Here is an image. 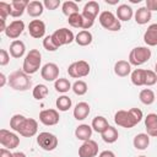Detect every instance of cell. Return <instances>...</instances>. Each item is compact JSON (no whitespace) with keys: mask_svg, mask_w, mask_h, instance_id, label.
Instances as JSON below:
<instances>
[{"mask_svg":"<svg viewBox=\"0 0 157 157\" xmlns=\"http://www.w3.org/2000/svg\"><path fill=\"white\" fill-rule=\"evenodd\" d=\"M144 118L142 110L139 108H131L129 110H118L114 114V121L118 126L131 129L139 124Z\"/></svg>","mask_w":157,"mask_h":157,"instance_id":"1","label":"cell"},{"mask_svg":"<svg viewBox=\"0 0 157 157\" xmlns=\"http://www.w3.org/2000/svg\"><path fill=\"white\" fill-rule=\"evenodd\" d=\"M7 81H9L10 87L16 91H27L32 86L29 75H27L23 70H17V71L11 72Z\"/></svg>","mask_w":157,"mask_h":157,"instance_id":"2","label":"cell"},{"mask_svg":"<svg viewBox=\"0 0 157 157\" xmlns=\"http://www.w3.org/2000/svg\"><path fill=\"white\" fill-rule=\"evenodd\" d=\"M40 63H42V54L39 53L38 49H31L27 55L25 56L23 64H22V70L27 75L36 74L40 69Z\"/></svg>","mask_w":157,"mask_h":157,"instance_id":"3","label":"cell"},{"mask_svg":"<svg viewBox=\"0 0 157 157\" xmlns=\"http://www.w3.org/2000/svg\"><path fill=\"white\" fill-rule=\"evenodd\" d=\"M151 58V49L147 47H135L129 54V63L134 66H140Z\"/></svg>","mask_w":157,"mask_h":157,"instance_id":"4","label":"cell"},{"mask_svg":"<svg viewBox=\"0 0 157 157\" xmlns=\"http://www.w3.org/2000/svg\"><path fill=\"white\" fill-rule=\"evenodd\" d=\"M98 21H99V23H101V26L103 28H105L108 31H112V32L119 31L121 28L120 21L110 11H102L99 13V16H98Z\"/></svg>","mask_w":157,"mask_h":157,"instance_id":"5","label":"cell"},{"mask_svg":"<svg viewBox=\"0 0 157 157\" xmlns=\"http://www.w3.org/2000/svg\"><path fill=\"white\" fill-rule=\"evenodd\" d=\"M91 71V67H90V64L85 60H78V61H74L72 64L69 65L67 67V74L70 77H74V78H81V77H85L90 74Z\"/></svg>","mask_w":157,"mask_h":157,"instance_id":"6","label":"cell"},{"mask_svg":"<svg viewBox=\"0 0 157 157\" xmlns=\"http://www.w3.org/2000/svg\"><path fill=\"white\" fill-rule=\"evenodd\" d=\"M52 38L58 48L61 45H65V44H70L71 42L75 40V36H74L72 31L69 28H65V27L54 31V33L52 34Z\"/></svg>","mask_w":157,"mask_h":157,"instance_id":"7","label":"cell"},{"mask_svg":"<svg viewBox=\"0 0 157 157\" xmlns=\"http://www.w3.org/2000/svg\"><path fill=\"white\" fill-rule=\"evenodd\" d=\"M37 144L44 151H53V150H55L58 147V137L55 135L50 134V132L43 131V132L38 134Z\"/></svg>","mask_w":157,"mask_h":157,"instance_id":"8","label":"cell"},{"mask_svg":"<svg viewBox=\"0 0 157 157\" xmlns=\"http://www.w3.org/2000/svg\"><path fill=\"white\" fill-rule=\"evenodd\" d=\"M0 144L7 150H12L20 145V137L15 132H11L6 129H1L0 130Z\"/></svg>","mask_w":157,"mask_h":157,"instance_id":"9","label":"cell"},{"mask_svg":"<svg viewBox=\"0 0 157 157\" xmlns=\"http://www.w3.org/2000/svg\"><path fill=\"white\" fill-rule=\"evenodd\" d=\"M37 131H38L37 120H34L32 118H26L22 121V124H21V126H20L17 132L23 137H32V136H34L37 134Z\"/></svg>","mask_w":157,"mask_h":157,"instance_id":"10","label":"cell"},{"mask_svg":"<svg viewBox=\"0 0 157 157\" xmlns=\"http://www.w3.org/2000/svg\"><path fill=\"white\" fill-rule=\"evenodd\" d=\"M67 22L74 28H82V29H86V31L88 28H91L93 26V23H94V21H90V20L85 18L82 16V13H80V12L69 16L67 17Z\"/></svg>","mask_w":157,"mask_h":157,"instance_id":"11","label":"cell"},{"mask_svg":"<svg viewBox=\"0 0 157 157\" xmlns=\"http://www.w3.org/2000/svg\"><path fill=\"white\" fill-rule=\"evenodd\" d=\"M40 76L45 81H56L59 78V66L54 63H47L40 69Z\"/></svg>","mask_w":157,"mask_h":157,"instance_id":"12","label":"cell"},{"mask_svg":"<svg viewBox=\"0 0 157 157\" xmlns=\"http://www.w3.org/2000/svg\"><path fill=\"white\" fill-rule=\"evenodd\" d=\"M59 113L56 109H44L39 113V121L47 126H52L59 123Z\"/></svg>","mask_w":157,"mask_h":157,"instance_id":"13","label":"cell"},{"mask_svg":"<svg viewBox=\"0 0 157 157\" xmlns=\"http://www.w3.org/2000/svg\"><path fill=\"white\" fill-rule=\"evenodd\" d=\"M23 29H25V22H23L22 20H15V21H12V22L6 27L5 34H6L7 38L16 40V38H18V37L22 34Z\"/></svg>","mask_w":157,"mask_h":157,"instance_id":"14","label":"cell"},{"mask_svg":"<svg viewBox=\"0 0 157 157\" xmlns=\"http://www.w3.org/2000/svg\"><path fill=\"white\" fill-rule=\"evenodd\" d=\"M98 155V145L93 140L83 141L78 148V157H96Z\"/></svg>","mask_w":157,"mask_h":157,"instance_id":"15","label":"cell"},{"mask_svg":"<svg viewBox=\"0 0 157 157\" xmlns=\"http://www.w3.org/2000/svg\"><path fill=\"white\" fill-rule=\"evenodd\" d=\"M28 32L33 38H42L45 34V23L40 20H32L28 25Z\"/></svg>","mask_w":157,"mask_h":157,"instance_id":"16","label":"cell"},{"mask_svg":"<svg viewBox=\"0 0 157 157\" xmlns=\"http://www.w3.org/2000/svg\"><path fill=\"white\" fill-rule=\"evenodd\" d=\"M99 12V4L97 1H88L82 9V16L90 21H94Z\"/></svg>","mask_w":157,"mask_h":157,"instance_id":"17","label":"cell"},{"mask_svg":"<svg viewBox=\"0 0 157 157\" xmlns=\"http://www.w3.org/2000/svg\"><path fill=\"white\" fill-rule=\"evenodd\" d=\"M145 128L146 134L152 137H157V114L150 113L145 118Z\"/></svg>","mask_w":157,"mask_h":157,"instance_id":"18","label":"cell"},{"mask_svg":"<svg viewBox=\"0 0 157 157\" xmlns=\"http://www.w3.org/2000/svg\"><path fill=\"white\" fill-rule=\"evenodd\" d=\"M29 1L28 0H12L10 2L11 6V11H10V16L12 17H20L23 15L25 10H27Z\"/></svg>","mask_w":157,"mask_h":157,"instance_id":"19","label":"cell"},{"mask_svg":"<svg viewBox=\"0 0 157 157\" xmlns=\"http://www.w3.org/2000/svg\"><path fill=\"white\" fill-rule=\"evenodd\" d=\"M144 42L150 47L157 45V23H152L147 27L144 33Z\"/></svg>","mask_w":157,"mask_h":157,"instance_id":"20","label":"cell"},{"mask_svg":"<svg viewBox=\"0 0 157 157\" xmlns=\"http://www.w3.org/2000/svg\"><path fill=\"white\" fill-rule=\"evenodd\" d=\"M90 112H91L90 104L86 103V102H80L74 108V117H75L76 120H83L88 117Z\"/></svg>","mask_w":157,"mask_h":157,"instance_id":"21","label":"cell"},{"mask_svg":"<svg viewBox=\"0 0 157 157\" xmlns=\"http://www.w3.org/2000/svg\"><path fill=\"white\" fill-rule=\"evenodd\" d=\"M135 21L137 25H146L147 22H150L151 17H152V12L150 10H147L146 6L139 7L135 12Z\"/></svg>","mask_w":157,"mask_h":157,"instance_id":"22","label":"cell"},{"mask_svg":"<svg viewBox=\"0 0 157 157\" xmlns=\"http://www.w3.org/2000/svg\"><path fill=\"white\" fill-rule=\"evenodd\" d=\"M25 52H26V45L22 40H18V39L12 40V43L10 44V55L12 58H16V59L22 58Z\"/></svg>","mask_w":157,"mask_h":157,"instance_id":"23","label":"cell"},{"mask_svg":"<svg viewBox=\"0 0 157 157\" xmlns=\"http://www.w3.org/2000/svg\"><path fill=\"white\" fill-rule=\"evenodd\" d=\"M114 72L119 77H125L131 72V65L126 60H119L114 64Z\"/></svg>","mask_w":157,"mask_h":157,"instance_id":"24","label":"cell"},{"mask_svg":"<svg viewBox=\"0 0 157 157\" xmlns=\"http://www.w3.org/2000/svg\"><path fill=\"white\" fill-rule=\"evenodd\" d=\"M26 11L31 17H39L44 11V5L38 0H33V1H29Z\"/></svg>","mask_w":157,"mask_h":157,"instance_id":"25","label":"cell"},{"mask_svg":"<svg viewBox=\"0 0 157 157\" xmlns=\"http://www.w3.org/2000/svg\"><path fill=\"white\" fill-rule=\"evenodd\" d=\"M91 135H92V126L87 125V124H81L76 128L75 130V136L76 139L81 140V141H87L91 140Z\"/></svg>","mask_w":157,"mask_h":157,"instance_id":"26","label":"cell"},{"mask_svg":"<svg viewBox=\"0 0 157 157\" xmlns=\"http://www.w3.org/2000/svg\"><path fill=\"white\" fill-rule=\"evenodd\" d=\"M132 15H134L132 9L126 4H121L117 9V17L119 21H129L131 20Z\"/></svg>","mask_w":157,"mask_h":157,"instance_id":"27","label":"cell"},{"mask_svg":"<svg viewBox=\"0 0 157 157\" xmlns=\"http://www.w3.org/2000/svg\"><path fill=\"white\" fill-rule=\"evenodd\" d=\"M134 147L136 150H146L150 145V136L145 132H141V134H137L135 137H134Z\"/></svg>","mask_w":157,"mask_h":157,"instance_id":"28","label":"cell"},{"mask_svg":"<svg viewBox=\"0 0 157 157\" xmlns=\"http://www.w3.org/2000/svg\"><path fill=\"white\" fill-rule=\"evenodd\" d=\"M92 33L90 31H86V29H82L80 31L76 36H75V42L81 45V47H86V45H90L92 43Z\"/></svg>","mask_w":157,"mask_h":157,"instance_id":"29","label":"cell"},{"mask_svg":"<svg viewBox=\"0 0 157 157\" xmlns=\"http://www.w3.org/2000/svg\"><path fill=\"white\" fill-rule=\"evenodd\" d=\"M91 126H92V130H94L96 132L102 134V132L109 126V124H108V120H107L104 117L98 115V117H94V118H93Z\"/></svg>","mask_w":157,"mask_h":157,"instance_id":"30","label":"cell"},{"mask_svg":"<svg viewBox=\"0 0 157 157\" xmlns=\"http://www.w3.org/2000/svg\"><path fill=\"white\" fill-rule=\"evenodd\" d=\"M102 140L104 141V142H107V144H113V142H115L117 140H118V137H119V134H118V130L114 128V126H108L102 134Z\"/></svg>","mask_w":157,"mask_h":157,"instance_id":"31","label":"cell"},{"mask_svg":"<svg viewBox=\"0 0 157 157\" xmlns=\"http://www.w3.org/2000/svg\"><path fill=\"white\" fill-rule=\"evenodd\" d=\"M146 81V70L144 69H135L131 72V82L135 86H145Z\"/></svg>","mask_w":157,"mask_h":157,"instance_id":"32","label":"cell"},{"mask_svg":"<svg viewBox=\"0 0 157 157\" xmlns=\"http://www.w3.org/2000/svg\"><path fill=\"white\" fill-rule=\"evenodd\" d=\"M139 98H140V101H141L142 104H145V105H151V104L155 102L156 96H155V92H153L152 90L145 88V90H142V91L140 92Z\"/></svg>","mask_w":157,"mask_h":157,"instance_id":"33","label":"cell"},{"mask_svg":"<svg viewBox=\"0 0 157 157\" xmlns=\"http://www.w3.org/2000/svg\"><path fill=\"white\" fill-rule=\"evenodd\" d=\"M54 88H55L56 92L66 93V92H69V90L72 88V86H71V83L67 78H58L54 82Z\"/></svg>","mask_w":157,"mask_h":157,"instance_id":"34","label":"cell"},{"mask_svg":"<svg viewBox=\"0 0 157 157\" xmlns=\"http://www.w3.org/2000/svg\"><path fill=\"white\" fill-rule=\"evenodd\" d=\"M61 10H63V13L69 17V16L78 12V6L75 1H65L61 5Z\"/></svg>","mask_w":157,"mask_h":157,"instance_id":"35","label":"cell"},{"mask_svg":"<svg viewBox=\"0 0 157 157\" xmlns=\"http://www.w3.org/2000/svg\"><path fill=\"white\" fill-rule=\"evenodd\" d=\"M55 104H56V108H58L60 112H66V110H69V109L71 108L72 102H71V99H70L67 96H60V97L56 99Z\"/></svg>","mask_w":157,"mask_h":157,"instance_id":"36","label":"cell"},{"mask_svg":"<svg viewBox=\"0 0 157 157\" xmlns=\"http://www.w3.org/2000/svg\"><path fill=\"white\" fill-rule=\"evenodd\" d=\"M48 87L45 86V85H42V83H39V85H37L34 88H33V92H32V94H33V97L36 98V99H38V101H42L43 98H45L47 97V94H48Z\"/></svg>","mask_w":157,"mask_h":157,"instance_id":"37","label":"cell"},{"mask_svg":"<svg viewBox=\"0 0 157 157\" xmlns=\"http://www.w3.org/2000/svg\"><path fill=\"white\" fill-rule=\"evenodd\" d=\"M88 87H87V83L82 80H78V81H75L74 85H72V91L77 96H83L86 92H87Z\"/></svg>","mask_w":157,"mask_h":157,"instance_id":"38","label":"cell"},{"mask_svg":"<svg viewBox=\"0 0 157 157\" xmlns=\"http://www.w3.org/2000/svg\"><path fill=\"white\" fill-rule=\"evenodd\" d=\"M25 119H26V117L22 115V114H15V115H12V118L10 119V128L13 131H18V129H20V126H21V124H22V121Z\"/></svg>","mask_w":157,"mask_h":157,"instance_id":"39","label":"cell"},{"mask_svg":"<svg viewBox=\"0 0 157 157\" xmlns=\"http://www.w3.org/2000/svg\"><path fill=\"white\" fill-rule=\"evenodd\" d=\"M10 11H11V6H10V4L1 1V2H0V20L6 21L7 16L10 15Z\"/></svg>","mask_w":157,"mask_h":157,"instance_id":"40","label":"cell"},{"mask_svg":"<svg viewBox=\"0 0 157 157\" xmlns=\"http://www.w3.org/2000/svg\"><path fill=\"white\" fill-rule=\"evenodd\" d=\"M43 47L45 50L48 52H55L58 49V47L55 45V43L53 42V38L52 36H45L44 39H43Z\"/></svg>","mask_w":157,"mask_h":157,"instance_id":"41","label":"cell"},{"mask_svg":"<svg viewBox=\"0 0 157 157\" xmlns=\"http://www.w3.org/2000/svg\"><path fill=\"white\" fill-rule=\"evenodd\" d=\"M157 83V74L152 70H146V81L145 86H153Z\"/></svg>","mask_w":157,"mask_h":157,"instance_id":"42","label":"cell"},{"mask_svg":"<svg viewBox=\"0 0 157 157\" xmlns=\"http://www.w3.org/2000/svg\"><path fill=\"white\" fill-rule=\"evenodd\" d=\"M43 5L48 10H55L56 7L60 6V0H44Z\"/></svg>","mask_w":157,"mask_h":157,"instance_id":"43","label":"cell"},{"mask_svg":"<svg viewBox=\"0 0 157 157\" xmlns=\"http://www.w3.org/2000/svg\"><path fill=\"white\" fill-rule=\"evenodd\" d=\"M9 61H10V54L7 53L6 49H1L0 50V65L5 66L9 64Z\"/></svg>","mask_w":157,"mask_h":157,"instance_id":"44","label":"cell"},{"mask_svg":"<svg viewBox=\"0 0 157 157\" xmlns=\"http://www.w3.org/2000/svg\"><path fill=\"white\" fill-rule=\"evenodd\" d=\"M146 7L151 12L157 11V0H146Z\"/></svg>","mask_w":157,"mask_h":157,"instance_id":"45","label":"cell"},{"mask_svg":"<svg viewBox=\"0 0 157 157\" xmlns=\"http://www.w3.org/2000/svg\"><path fill=\"white\" fill-rule=\"evenodd\" d=\"M0 157H13V153H11L10 150L2 147L0 148Z\"/></svg>","mask_w":157,"mask_h":157,"instance_id":"46","label":"cell"},{"mask_svg":"<svg viewBox=\"0 0 157 157\" xmlns=\"http://www.w3.org/2000/svg\"><path fill=\"white\" fill-rule=\"evenodd\" d=\"M98 157H115V155H114V152H113V151L105 150V151H102V152L99 153V156H98Z\"/></svg>","mask_w":157,"mask_h":157,"instance_id":"47","label":"cell"},{"mask_svg":"<svg viewBox=\"0 0 157 157\" xmlns=\"http://www.w3.org/2000/svg\"><path fill=\"white\" fill-rule=\"evenodd\" d=\"M5 83H6V76L1 72V74H0V87H4Z\"/></svg>","mask_w":157,"mask_h":157,"instance_id":"48","label":"cell"},{"mask_svg":"<svg viewBox=\"0 0 157 157\" xmlns=\"http://www.w3.org/2000/svg\"><path fill=\"white\" fill-rule=\"evenodd\" d=\"M13 157H26V155L23 152H15L13 153Z\"/></svg>","mask_w":157,"mask_h":157,"instance_id":"49","label":"cell"},{"mask_svg":"<svg viewBox=\"0 0 157 157\" xmlns=\"http://www.w3.org/2000/svg\"><path fill=\"white\" fill-rule=\"evenodd\" d=\"M155 72L157 74V63H156V65H155Z\"/></svg>","mask_w":157,"mask_h":157,"instance_id":"50","label":"cell"},{"mask_svg":"<svg viewBox=\"0 0 157 157\" xmlns=\"http://www.w3.org/2000/svg\"><path fill=\"white\" fill-rule=\"evenodd\" d=\"M137 157H146V156H137Z\"/></svg>","mask_w":157,"mask_h":157,"instance_id":"51","label":"cell"}]
</instances>
